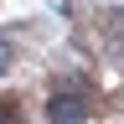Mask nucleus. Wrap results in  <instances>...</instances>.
Masks as SVG:
<instances>
[{
  "instance_id": "obj_1",
  "label": "nucleus",
  "mask_w": 124,
  "mask_h": 124,
  "mask_svg": "<svg viewBox=\"0 0 124 124\" xmlns=\"http://www.w3.org/2000/svg\"><path fill=\"white\" fill-rule=\"evenodd\" d=\"M46 114H52V124H83V98H72V93H57L52 103H46Z\"/></svg>"
},
{
  "instance_id": "obj_2",
  "label": "nucleus",
  "mask_w": 124,
  "mask_h": 124,
  "mask_svg": "<svg viewBox=\"0 0 124 124\" xmlns=\"http://www.w3.org/2000/svg\"><path fill=\"white\" fill-rule=\"evenodd\" d=\"M103 36H108V46L124 52V10H108V16H103Z\"/></svg>"
},
{
  "instance_id": "obj_3",
  "label": "nucleus",
  "mask_w": 124,
  "mask_h": 124,
  "mask_svg": "<svg viewBox=\"0 0 124 124\" xmlns=\"http://www.w3.org/2000/svg\"><path fill=\"white\" fill-rule=\"evenodd\" d=\"M5 67H10V41L0 36V78H5Z\"/></svg>"
}]
</instances>
